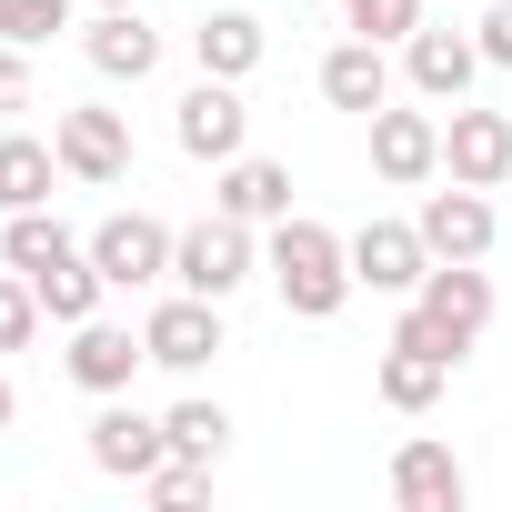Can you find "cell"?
<instances>
[{"label":"cell","instance_id":"obj_26","mask_svg":"<svg viewBox=\"0 0 512 512\" xmlns=\"http://www.w3.org/2000/svg\"><path fill=\"white\" fill-rule=\"evenodd\" d=\"M482 31H492V51H502V61H512V11H492V21H482Z\"/></svg>","mask_w":512,"mask_h":512},{"label":"cell","instance_id":"obj_9","mask_svg":"<svg viewBox=\"0 0 512 512\" xmlns=\"http://www.w3.org/2000/svg\"><path fill=\"white\" fill-rule=\"evenodd\" d=\"M482 312H492V302H482V282H472V272H442V282H432V322H442L452 342H462Z\"/></svg>","mask_w":512,"mask_h":512},{"label":"cell","instance_id":"obj_18","mask_svg":"<svg viewBox=\"0 0 512 512\" xmlns=\"http://www.w3.org/2000/svg\"><path fill=\"white\" fill-rule=\"evenodd\" d=\"M101 61H111V71H151V31H141V21H111V31H101Z\"/></svg>","mask_w":512,"mask_h":512},{"label":"cell","instance_id":"obj_17","mask_svg":"<svg viewBox=\"0 0 512 512\" xmlns=\"http://www.w3.org/2000/svg\"><path fill=\"white\" fill-rule=\"evenodd\" d=\"M41 181H51V161H41L31 141H11V151H0V191H11V201H31Z\"/></svg>","mask_w":512,"mask_h":512},{"label":"cell","instance_id":"obj_12","mask_svg":"<svg viewBox=\"0 0 512 512\" xmlns=\"http://www.w3.org/2000/svg\"><path fill=\"white\" fill-rule=\"evenodd\" d=\"M61 151H71V161H81V171H111V161H121V131H111V121H101V111H81V121H71V141H61Z\"/></svg>","mask_w":512,"mask_h":512},{"label":"cell","instance_id":"obj_6","mask_svg":"<svg viewBox=\"0 0 512 512\" xmlns=\"http://www.w3.org/2000/svg\"><path fill=\"white\" fill-rule=\"evenodd\" d=\"M151 262H161V231H151V221H111V231H101V272H111V282H141Z\"/></svg>","mask_w":512,"mask_h":512},{"label":"cell","instance_id":"obj_15","mask_svg":"<svg viewBox=\"0 0 512 512\" xmlns=\"http://www.w3.org/2000/svg\"><path fill=\"white\" fill-rule=\"evenodd\" d=\"M362 272L372 282H412V231H372L362 241Z\"/></svg>","mask_w":512,"mask_h":512},{"label":"cell","instance_id":"obj_23","mask_svg":"<svg viewBox=\"0 0 512 512\" xmlns=\"http://www.w3.org/2000/svg\"><path fill=\"white\" fill-rule=\"evenodd\" d=\"M462 71H472V61H462V41H422V81H432V91H452Z\"/></svg>","mask_w":512,"mask_h":512},{"label":"cell","instance_id":"obj_20","mask_svg":"<svg viewBox=\"0 0 512 512\" xmlns=\"http://www.w3.org/2000/svg\"><path fill=\"white\" fill-rule=\"evenodd\" d=\"M171 442H181V452H221V412L181 402V412H171Z\"/></svg>","mask_w":512,"mask_h":512},{"label":"cell","instance_id":"obj_1","mask_svg":"<svg viewBox=\"0 0 512 512\" xmlns=\"http://www.w3.org/2000/svg\"><path fill=\"white\" fill-rule=\"evenodd\" d=\"M282 292H292V312H332L342 272H332V241L322 231H282Z\"/></svg>","mask_w":512,"mask_h":512},{"label":"cell","instance_id":"obj_13","mask_svg":"<svg viewBox=\"0 0 512 512\" xmlns=\"http://www.w3.org/2000/svg\"><path fill=\"white\" fill-rule=\"evenodd\" d=\"M332 101H352V111L382 101V61H372V51H342V61H332Z\"/></svg>","mask_w":512,"mask_h":512},{"label":"cell","instance_id":"obj_3","mask_svg":"<svg viewBox=\"0 0 512 512\" xmlns=\"http://www.w3.org/2000/svg\"><path fill=\"white\" fill-rule=\"evenodd\" d=\"M181 141H191V151H231V141H241V101H231V91H191Z\"/></svg>","mask_w":512,"mask_h":512},{"label":"cell","instance_id":"obj_25","mask_svg":"<svg viewBox=\"0 0 512 512\" xmlns=\"http://www.w3.org/2000/svg\"><path fill=\"white\" fill-rule=\"evenodd\" d=\"M21 332H31V302H21L11 282H0V342H21Z\"/></svg>","mask_w":512,"mask_h":512},{"label":"cell","instance_id":"obj_4","mask_svg":"<svg viewBox=\"0 0 512 512\" xmlns=\"http://www.w3.org/2000/svg\"><path fill=\"white\" fill-rule=\"evenodd\" d=\"M211 342H221V332H211V312H201V302H171V312L151 322V352H161V362H201Z\"/></svg>","mask_w":512,"mask_h":512},{"label":"cell","instance_id":"obj_14","mask_svg":"<svg viewBox=\"0 0 512 512\" xmlns=\"http://www.w3.org/2000/svg\"><path fill=\"white\" fill-rule=\"evenodd\" d=\"M131 372V332H81V382H121Z\"/></svg>","mask_w":512,"mask_h":512},{"label":"cell","instance_id":"obj_27","mask_svg":"<svg viewBox=\"0 0 512 512\" xmlns=\"http://www.w3.org/2000/svg\"><path fill=\"white\" fill-rule=\"evenodd\" d=\"M0 412H11V392H0Z\"/></svg>","mask_w":512,"mask_h":512},{"label":"cell","instance_id":"obj_19","mask_svg":"<svg viewBox=\"0 0 512 512\" xmlns=\"http://www.w3.org/2000/svg\"><path fill=\"white\" fill-rule=\"evenodd\" d=\"M382 161H392V171H422V161H432V131H422V121H382Z\"/></svg>","mask_w":512,"mask_h":512},{"label":"cell","instance_id":"obj_10","mask_svg":"<svg viewBox=\"0 0 512 512\" xmlns=\"http://www.w3.org/2000/svg\"><path fill=\"white\" fill-rule=\"evenodd\" d=\"M432 241H442V251H482V241H492L482 201H432Z\"/></svg>","mask_w":512,"mask_h":512},{"label":"cell","instance_id":"obj_2","mask_svg":"<svg viewBox=\"0 0 512 512\" xmlns=\"http://www.w3.org/2000/svg\"><path fill=\"white\" fill-rule=\"evenodd\" d=\"M181 272H191L201 292H221V282L241 272V231H231V221H211V231H191V241H181Z\"/></svg>","mask_w":512,"mask_h":512},{"label":"cell","instance_id":"obj_16","mask_svg":"<svg viewBox=\"0 0 512 512\" xmlns=\"http://www.w3.org/2000/svg\"><path fill=\"white\" fill-rule=\"evenodd\" d=\"M61 251H71V241H61V221H21V231H11V262H21V272L61 262Z\"/></svg>","mask_w":512,"mask_h":512},{"label":"cell","instance_id":"obj_11","mask_svg":"<svg viewBox=\"0 0 512 512\" xmlns=\"http://www.w3.org/2000/svg\"><path fill=\"white\" fill-rule=\"evenodd\" d=\"M31 282H41V302H51V312H91V272L71 262V251H61V262H41Z\"/></svg>","mask_w":512,"mask_h":512},{"label":"cell","instance_id":"obj_22","mask_svg":"<svg viewBox=\"0 0 512 512\" xmlns=\"http://www.w3.org/2000/svg\"><path fill=\"white\" fill-rule=\"evenodd\" d=\"M201 51H211L221 71H231V61H251V21H211V31H201Z\"/></svg>","mask_w":512,"mask_h":512},{"label":"cell","instance_id":"obj_24","mask_svg":"<svg viewBox=\"0 0 512 512\" xmlns=\"http://www.w3.org/2000/svg\"><path fill=\"white\" fill-rule=\"evenodd\" d=\"M61 0H0V31H51Z\"/></svg>","mask_w":512,"mask_h":512},{"label":"cell","instance_id":"obj_21","mask_svg":"<svg viewBox=\"0 0 512 512\" xmlns=\"http://www.w3.org/2000/svg\"><path fill=\"white\" fill-rule=\"evenodd\" d=\"M231 201H241V211H272V201H282V171H272V161H251V171L231 181Z\"/></svg>","mask_w":512,"mask_h":512},{"label":"cell","instance_id":"obj_8","mask_svg":"<svg viewBox=\"0 0 512 512\" xmlns=\"http://www.w3.org/2000/svg\"><path fill=\"white\" fill-rule=\"evenodd\" d=\"M452 161H462L472 181H492V171L512 161V131H502V121H462V131H452Z\"/></svg>","mask_w":512,"mask_h":512},{"label":"cell","instance_id":"obj_7","mask_svg":"<svg viewBox=\"0 0 512 512\" xmlns=\"http://www.w3.org/2000/svg\"><path fill=\"white\" fill-rule=\"evenodd\" d=\"M91 452H101V462H111V472H141V462H151V452H161V432H151V422H141V412H111V422H101V432H91Z\"/></svg>","mask_w":512,"mask_h":512},{"label":"cell","instance_id":"obj_28","mask_svg":"<svg viewBox=\"0 0 512 512\" xmlns=\"http://www.w3.org/2000/svg\"><path fill=\"white\" fill-rule=\"evenodd\" d=\"M362 11H372V0H362Z\"/></svg>","mask_w":512,"mask_h":512},{"label":"cell","instance_id":"obj_5","mask_svg":"<svg viewBox=\"0 0 512 512\" xmlns=\"http://www.w3.org/2000/svg\"><path fill=\"white\" fill-rule=\"evenodd\" d=\"M392 482H402V502H462V472H452V452H432V442H412Z\"/></svg>","mask_w":512,"mask_h":512}]
</instances>
